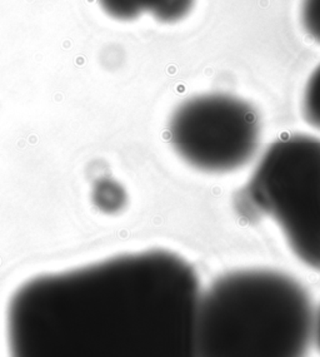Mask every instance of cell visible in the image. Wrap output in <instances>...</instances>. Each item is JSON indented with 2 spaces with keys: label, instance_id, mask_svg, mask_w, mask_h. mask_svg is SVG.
<instances>
[{
  "label": "cell",
  "instance_id": "cell-2",
  "mask_svg": "<svg viewBox=\"0 0 320 357\" xmlns=\"http://www.w3.org/2000/svg\"><path fill=\"white\" fill-rule=\"evenodd\" d=\"M314 308L302 284L283 272H229L202 292L199 357H305Z\"/></svg>",
  "mask_w": 320,
  "mask_h": 357
},
{
  "label": "cell",
  "instance_id": "cell-3",
  "mask_svg": "<svg viewBox=\"0 0 320 357\" xmlns=\"http://www.w3.org/2000/svg\"><path fill=\"white\" fill-rule=\"evenodd\" d=\"M249 218L268 217L304 265L320 271V139L307 135L273 143L240 193Z\"/></svg>",
  "mask_w": 320,
  "mask_h": 357
},
{
  "label": "cell",
  "instance_id": "cell-10",
  "mask_svg": "<svg viewBox=\"0 0 320 357\" xmlns=\"http://www.w3.org/2000/svg\"><path fill=\"white\" fill-rule=\"evenodd\" d=\"M313 341L320 351V306L314 312V322H313Z\"/></svg>",
  "mask_w": 320,
  "mask_h": 357
},
{
  "label": "cell",
  "instance_id": "cell-1",
  "mask_svg": "<svg viewBox=\"0 0 320 357\" xmlns=\"http://www.w3.org/2000/svg\"><path fill=\"white\" fill-rule=\"evenodd\" d=\"M194 267L164 250L122 255L19 287L10 357H199Z\"/></svg>",
  "mask_w": 320,
  "mask_h": 357
},
{
  "label": "cell",
  "instance_id": "cell-9",
  "mask_svg": "<svg viewBox=\"0 0 320 357\" xmlns=\"http://www.w3.org/2000/svg\"><path fill=\"white\" fill-rule=\"evenodd\" d=\"M302 22L309 37L320 44V0H303Z\"/></svg>",
  "mask_w": 320,
  "mask_h": 357
},
{
  "label": "cell",
  "instance_id": "cell-8",
  "mask_svg": "<svg viewBox=\"0 0 320 357\" xmlns=\"http://www.w3.org/2000/svg\"><path fill=\"white\" fill-rule=\"evenodd\" d=\"M98 3L111 18L127 22L145 12L149 0H98Z\"/></svg>",
  "mask_w": 320,
  "mask_h": 357
},
{
  "label": "cell",
  "instance_id": "cell-5",
  "mask_svg": "<svg viewBox=\"0 0 320 357\" xmlns=\"http://www.w3.org/2000/svg\"><path fill=\"white\" fill-rule=\"evenodd\" d=\"M90 196L93 204L106 215H117L128 204L125 188L113 178H99L93 185Z\"/></svg>",
  "mask_w": 320,
  "mask_h": 357
},
{
  "label": "cell",
  "instance_id": "cell-4",
  "mask_svg": "<svg viewBox=\"0 0 320 357\" xmlns=\"http://www.w3.org/2000/svg\"><path fill=\"white\" fill-rule=\"evenodd\" d=\"M260 119L252 105L211 93L185 100L169 121V142L189 166L228 173L246 166L258 151Z\"/></svg>",
  "mask_w": 320,
  "mask_h": 357
},
{
  "label": "cell",
  "instance_id": "cell-7",
  "mask_svg": "<svg viewBox=\"0 0 320 357\" xmlns=\"http://www.w3.org/2000/svg\"><path fill=\"white\" fill-rule=\"evenodd\" d=\"M303 116L309 126L320 130V64L309 77L304 89Z\"/></svg>",
  "mask_w": 320,
  "mask_h": 357
},
{
  "label": "cell",
  "instance_id": "cell-6",
  "mask_svg": "<svg viewBox=\"0 0 320 357\" xmlns=\"http://www.w3.org/2000/svg\"><path fill=\"white\" fill-rule=\"evenodd\" d=\"M195 0H149L147 10L161 23H175L186 17Z\"/></svg>",
  "mask_w": 320,
  "mask_h": 357
}]
</instances>
